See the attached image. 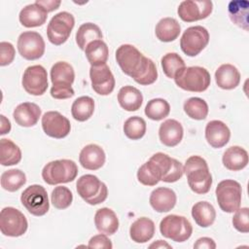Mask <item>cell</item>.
Listing matches in <instances>:
<instances>
[{"label": "cell", "mask_w": 249, "mask_h": 249, "mask_svg": "<svg viewBox=\"0 0 249 249\" xmlns=\"http://www.w3.org/2000/svg\"><path fill=\"white\" fill-rule=\"evenodd\" d=\"M155 234V224L147 218L141 217L135 220L129 228V236L136 243H145Z\"/></svg>", "instance_id": "obj_28"}, {"label": "cell", "mask_w": 249, "mask_h": 249, "mask_svg": "<svg viewBox=\"0 0 249 249\" xmlns=\"http://www.w3.org/2000/svg\"><path fill=\"white\" fill-rule=\"evenodd\" d=\"M215 81L217 86L223 89H233L240 83V73L232 64L225 63L216 70Z\"/></svg>", "instance_id": "obj_26"}, {"label": "cell", "mask_w": 249, "mask_h": 249, "mask_svg": "<svg viewBox=\"0 0 249 249\" xmlns=\"http://www.w3.org/2000/svg\"><path fill=\"white\" fill-rule=\"evenodd\" d=\"M138 181L145 186H155L161 181V172L159 165L153 160H149L143 163L137 171Z\"/></svg>", "instance_id": "obj_36"}, {"label": "cell", "mask_w": 249, "mask_h": 249, "mask_svg": "<svg viewBox=\"0 0 249 249\" xmlns=\"http://www.w3.org/2000/svg\"><path fill=\"white\" fill-rule=\"evenodd\" d=\"M26 217L15 207H4L0 213V231L6 236H21L27 231Z\"/></svg>", "instance_id": "obj_11"}, {"label": "cell", "mask_w": 249, "mask_h": 249, "mask_svg": "<svg viewBox=\"0 0 249 249\" xmlns=\"http://www.w3.org/2000/svg\"><path fill=\"white\" fill-rule=\"evenodd\" d=\"M184 130L182 124L173 119H168L160 124L159 128V137L160 142L167 147L178 145L183 138Z\"/></svg>", "instance_id": "obj_23"}, {"label": "cell", "mask_w": 249, "mask_h": 249, "mask_svg": "<svg viewBox=\"0 0 249 249\" xmlns=\"http://www.w3.org/2000/svg\"><path fill=\"white\" fill-rule=\"evenodd\" d=\"M192 216L199 227L207 228L215 222L216 211L210 202L198 201L192 207Z\"/></svg>", "instance_id": "obj_31"}, {"label": "cell", "mask_w": 249, "mask_h": 249, "mask_svg": "<svg viewBox=\"0 0 249 249\" xmlns=\"http://www.w3.org/2000/svg\"><path fill=\"white\" fill-rule=\"evenodd\" d=\"M94 224L100 233L114 234L119 229V219L116 213L108 207L98 209L94 215Z\"/></svg>", "instance_id": "obj_25"}, {"label": "cell", "mask_w": 249, "mask_h": 249, "mask_svg": "<svg viewBox=\"0 0 249 249\" xmlns=\"http://www.w3.org/2000/svg\"><path fill=\"white\" fill-rule=\"evenodd\" d=\"M248 153L240 146H231L228 148L222 158L224 166L231 171L243 169L248 164Z\"/></svg>", "instance_id": "obj_27"}, {"label": "cell", "mask_w": 249, "mask_h": 249, "mask_svg": "<svg viewBox=\"0 0 249 249\" xmlns=\"http://www.w3.org/2000/svg\"><path fill=\"white\" fill-rule=\"evenodd\" d=\"M232 217V225L234 229L240 232L247 233L249 231V209L248 207L238 208L234 211Z\"/></svg>", "instance_id": "obj_44"}, {"label": "cell", "mask_w": 249, "mask_h": 249, "mask_svg": "<svg viewBox=\"0 0 249 249\" xmlns=\"http://www.w3.org/2000/svg\"><path fill=\"white\" fill-rule=\"evenodd\" d=\"M175 84L182 89L193 92H202L211 83L209 72L201 66L185 67L174 78Z\"/></svg>", "instance_id": "obj_4"}, {"label": "cell", "mask_w": 249, "mask_h": 249, "mask_svg": "<svg viewBox=\"0 0 249 249\" xmlns=\"http://www.w3.org/2000/svg\"><path fill=\"white\" fill-rule=\"evenodd\" d=\"M94 112V100L90 96H80L71 106L72 117L78 122L88 121Z\"/></svg>", "instance_id": "obj_37"}, {"label": "cell", "mask_w": 249, "mask_h": 249, "mask_svg": "<svg viewBox=\"0 0 249 249\" xmlns=\"http://www.w3.org/2000/svg\"><path fill=\"white\" fill-rule=\"evenodd\" d=\"M51 200L56 209H66L72 203L73 195L67 187L57 186L52 192Z\"/></svg>", "instance_id": "obj_43"}, {"label": "cell", "mask_w": 249, "mask_h": 249, "mask_svg": "<svg viewBox=\"0 0 249 249\" xmlns=\"http://www.w3.org/2000/svg\"><path fill=\"white\" fill-rule=\"evenodd\" d=\"M171 248V246L163 240H158L157 242L150 245V248Z\"/></svg>", "instance_id": "obj_50"}, {"label": "cell", "mask_w": 249, "mask_h": 249, "mask_svg": "<svg viewBox=\"0 0 249 249\" xmlns=\"http://www.w3.org/2000/svg\"><path fill=\"white\" fill-rule=\"evenodd\" d=\"M16 51L10 42H1L0 43V65L6 66L13 62L15 58Z\"/></svg>", "instance_id": "obj_45"}, {"label": "cell", "mask_w": 249, "mask_h": 249, "mask_svg": "<svg viewBox=\"0 0 249 249\" xmlns=\"http://www.w3.org/2000/svg\"><path fill=\"white\" fill-rule=\"evenodd\" d=\"M42 127L48 136L56 139L66 137L71 130L69 120L57 111H48L43 115Z\"/></svg>", "instance_id": "obj_16"}, {"label": "cell", "mask_w": 249, "mask_h": 249, "mask_svg": "<svg viewBox=\"0 0 249 249\" xmlns=\"http://www.w3.org/2000/svg\"><path fill=\"white\" fill-rule=\"evenodd\" d=\"M35 2L42 6L48 13L58 9L61 4L60 0H36Z\"/></svg>", "instance_id": "obj_48"}, {"label": "cell", "mask_w": 249, "mask_h": 249, "mask_svg": "<svg viewBox=\"0 0 249 249\" xmlns=\"http://www.w3.org/2000/svg\"><path fill=\"white\" fill-rule=\"evenodd\" d=\"M213 3L209 0H185L178 6V16L183 21L193 22L204 19L210 16Z\"/></svg>", "instance_id": "obj_15"}, {"label": "cell", "mask_w": 249, "mask_h": 249, "mask_svg": "<svg viewBox=\"0 0 249 249\" xmlns=\"http://www.w3.org/2000/svg\"><path fill=\"white\" fill-rule=\"evenodd\" d=\"M76 189L78 195L90 205L99 204L105 201L108 196V189L105 183L92 174L81 176L76 183Z\"/></svg>", "instance_id": "obj_6"}, {"label": "cell", "mask_w": 249, "mask_h": 249, "mask_svg": "<svg viewBox=\"0 0 249 249\" xmlns=\"http://www.w3.org/2000/svg\"><path fill=\"white\" fill-rule=\"evenodd\" d=\"M118 101L125 111H137L143 103V95L138 89L132 86H124L118 92Z\"/></svg>", "instance_id": "obj_29"}, {"label": "cell", "mask_w": 249, "mask_h": 249, "mask_svg": "<svg viewBox=\"0 0 249 249\" xmlns=\"http://www.w3.org/2000/svg\"><path fill=\"white\" fill-rule=\"evenodd\" d=\"M13 117L18 125L30 127L38 123L41 117V109L33 102H23L15 108Z\"/></svg>", "instance_id": "obj_22"}, {"label": "cell", "mask_w": 249, "mask_h": 249, "mask_svg": "<svg viewBox=\"0 0 249 249\" xmlns=\"http://www.w3.org/2000/svg\"><path fill=\"white\" fill-rule=\"evenodd\" d=\"M150 159L159 165L161 172V181L174 183L182 178L184 166L176 159L170 158L168 155L161 152L154 154Z\"/></svg>", "instance_id": "obj_18"}, {"label": "cell", "mask_w": 249, "mask_h": 249, "mask_svg": "<svg viewBox=\"0 0 249 249\" xmlns=\"http://www.w3.org/2000/svg\"><path fill=\"white\" fill-rule=\"evenodd\" d=\"M160 63L163 73L170 79H174L186 67L185 61L177 53H167L161 57Z\"/></svg>", "instance_id": "obj_40"}, {"label": "cell", "mask_w": 249, "mask_h": 249, "mask_svg": "<svg viewBox=\"0 0 249 249\" xmlns=\"http://www.w3.org/2000/svg\"><path fill=\"white\" fill-rule=\"evenodd\" d=\"M209 43V33L201 25L188 27L180 40L182 52L188 56L197 55Z\"/></svg>", "instance_id": "obj_12"}, {"label": "cell", "mask_w": 249, "mask_h": 249, "mask_svg": "<svg viewBox=\"0 0 249 249\" xmlns=\"http://www.w3.org/2000/svg\"><path fill=\"white\" fill-rule=\"evenodd\" d=\"M184 111L193 120L201 121L208 115V105L205 100L199 97H191L184 102Z\"/></svg>", "instance_id": "obj_39"}, {"label": "cell", "mask_w": 249, "mask_h": 249, "mask_svg": "<svg viewBox=\"0 0 249 249\" xmlns=\"http://www.w3.org/2000/svg\"><path fill=\"white\" fill-rule=\"evenodd\" d=\"M89 248H102V249H111L113 247L111 240L107 237V234L100 233L93 235L89 241Z\"/></svg>", "instance_id": "obj_46"}, {"label": "cell", "mask_w": 249, "mask_h": 249, "mask_svg": "<svg viewBox=\"0 0 249 249\" xmlns=\"http://www.w3.org/2000/svg\"><path fill=\"white\" fill-rule=\"evenodd\" d=\"M75 25V18L72 14L68 12H59L54 15L47 27V36L49 41L60 46L67 41L71 31Z\"/></svg>", "instance_id": "obj_9"}, {"label": "cell", "mask_w": 249, "mask_h": 249, "mask_svg": "<svg viewBox=\"0 0 249 249\" xmlns=\"http://www.w3.org/2000/svg\"><path fill=\"white\" fill-rule=\"evenodd\" d=\"M24 90L31 95H42L48 89V73L42 65L28 66L21 81Z\"/></svg>", "instance_id": "obj_14"}, {"label": "cell", "mask_w": 249, "mask_h": 249, "mask_svg": "<svg viewBox=\"0 0 249 249\" xmlns=\"http://www.w3.org/2000/svg\"><path fill=\"white\" fill-rule=\"evenodd\" d=\"M102 32L98 25L92 22H86L80 25L76 32V43L78 47L85 51L87 46L94 41V40H101L102 39Z\"/></svg>", "instance_id": "obj_33"}, {"label": "cell", "mask_w": 249, "mask_h": 249, "mask_svg": "<svg viewBox=\"0 0 249 249\" xmlns=\"http://www.w3.org/2000/svg\"><path fill=\"white\" fill-rule=\"evenodd\" d=\"M78 175V166L72 160H56L47 163L42 170V178L49 185L72 182Z\"/></svg>", "instance_id": "obj_5"}, {"label": "cell", "mask_w": 249, "mask_h": 249, "mask_svg": "<svg viewBox=\"0 0 249 249\" xmlns=\"http://www.w3.org/2000/svg\"><path fill=\"white\" fill-rule=\"evenodd\" d=\"M160 231L162 236L175 242H184L191 237L193 227L186 217L171 214L160 221Z\"/></svg>", "instance_id": "obj_8"}, {"label": "cell", "mask_w": 249, "mask_h": 249, "mask_svg": "<svg viewBox=\"0 0 249 249\" xmlns=\"http://www.w3.org/2000/svg\"><path fill=\"white\" fill-rule=\"evenodd\" d=\"M21 160V151L12 140L2 138L0 140V163L3 166L18 164Z\"/></svg>", "instance_id": "obj_35"}, {"label": "cell", "mask_w": 249, "mask_h": 249, "mask_svg": "<svg viewBox=\"0 0 249 249\" xmlns=\"http://www.w3.org/2000/svg\"><path fill=\"white\" fill-rule=\"evenodd\" d=\"M85 54L91 66H100L106 64L109 55V49L102 39L94 40L87 46L85 49Z\"/></svg>", "instance_id": "obj_32"}, {"label": "cell", "mask_w": 249, "mask_h": 249, "mask_svg": "<svg viewBox=\"0 0 249 249\" xmlns=\"http://www.w3.org/2000/svg\"><path fill=\"white\" fill-rule=\"evenodd\" d=\"M0 119H1L0 134L3 135V134H6V133H9L10 130H11V123H10V121L4 115H1Z\"/></svg>", "instance_id": "obj_49"}, {"label": "cell", "mask_w": 249, "mask_h": 249, "mask_svg": "<svg viewBox=\"0 0 249 249\" xmlns=\"http://www.w3.org/2000/svg\"><path fill=\"white\" fill-rule=\"evenodd\" d=\"M146 122L138 116L129 117L124 124V132L125 136L131 140H138L146 133Z\"/></svg>", "instance_id": "obj_42"}, {"label": "cell", "mask_w": 249, "mask_h": 249, "mask_svg": "<svg viewBox=\"0 0 249 249\" xmlns=\"http://www.w3.org/2000/svg\"><path fill=\"white\" fill-rule=\"evenodd\" d=\"M21 204L34 216L45 215L50 208L47 191L41 185H31L27 187L20 196Z\"/></svg>", "instance_id": "obj_10"}, {"label": "cell", "mask_w": 249, "mask_h": 249, "mask_svg": "<svg viewBox=\"0 0 249 249\" xmlns=\"http://www.w3.org/2000/svg\"><path fill=\"white\" fill-rule=\"evenodd\" d=\"M230 137V128L222 121L213 120L207 123L205 126V139L211 147L218 149L226 146Z\"/></svg>", "instance_id": "obj_19"}, {"label": "cell", "mask_w": 249, "mask_h": 249, "mask_svg": "<svg viewBox=\"0 0 249 249\" xmlns=\"http://www.w3.org/2000/svg\"><path fill=\"white\" fill-rule=\"evenodd\" d=\"M89 78L92 89L100 95H108L115 89V78L107 64L90 66Z\"/></svg>", "instance_id": "obj_17"}, {"label": "cell", "mask_w": 249, "mask_h": 249, "mask_svg": "<svg viewBox=\"0 0 249 249\" xmlns=\"http://www.w3.org/2000/svg\"><path fill=\"white\" fill-rule=\"evenodd\" d=\"M75 79V72L72 65L66 61H57L51 68V95L55 99H67L75 92L72 84Z\"/></svg>", "instance_id": "obj_3"}, {"label": "cell", "mask_w": 249, "mask_h": 249, "mask_svg": "<svg viewBox=\"0 0 249 249\" xmlns=\"http://www.w3.org/2000/svg\"><path fill=\"white\" fill-rule=\"evenodd\" d=\"M170 112L169 103L163 98H154L148 101L145 107V115L153 121H160Z\"/></svg>", "instance_id": "obj_41"}, {"label": "cell", "mask_w": 249, "mask_h": 249, "mask_svg": "<svg viewBox=\"0 0 249 249\" xmlns=\"http://www.w3.org/2000/svg\"><path fill=\"white\" fill-rule=\"evenodd\" d=\"M218 204L224 212L232 213L240 207L242 189L241 185L231 179L221 181L215 190Z\"/></svg>", "instance_id": "obj_7"}, {"label": "cell", "mask_w": 249, "mask_h": 249, "mask_svg": "<svg viewBox=\"0 0 249 249\" xmlns=\"http://www.w3.org/2000/svg\"><path fill=\"white\" fill-rule=\"evenodd\" d=\"M17 47L24 59L35 60L43 56L46 46L41 34L36 31H25L18 36Z\"/></svg>", "instance_id": "obj_13"}, {"label": "cell", "mask_w": 249, "mask_h": 249, "mask_svg": "<svg viewBox=\"0 0 249 249\" xmlns=\"http://www.w3.org/2000/svg\"><path fill=\"white\" fill-rule=\"evenodd\" d=\"M184 173L187 175L190 189L198 195H204L210 191L212 175L206 160L199 156H191L184 165Z\"/></svg>", "instance_id": "obj_2"}, {"label": "cell", "mask_w": 249, "mask_h": 249, "mask_svg": "<svg viewBox=\"0 0 249 249\" xmlns=\"http://www.w3.org/2000/svg\"><path fill=\"white\" fill-rule=\"evenodd\" d=\"M1 187L8 192H16L26 183V176L20 169H10L1 175Z\"/></svg>", "instance_id": "obj_38"}, {"label": "cell", "mask_w": 249, "mask_h": 249, "mask_svg": "<svg viewBox=\"0 0 249 249\" xmlns=\"http://www.w3.org/2000/svg\"><path fill=\"white\" fill-rule=\"evenodd\" d=\"M116 60L122 71L139 85L148 86L158 79L155 62L132 45H121L116 51Z\"/></svg>", "instance_id": "obj_1"}, {"label": "cell", "mask_w": 249, "mask_h": 249, "mask_svg": "<svg viewBox=\"0 0 249 249\" xmlns=\"http://www.w3.org/2000/svg\"><path fill=\"white\" fill-rule=\"evenodd\" d=\"M149 201L155 211L159 213L168 212L175 206L177 196L173 190L165 187H160L151 193Z\"/></svg>", "instance_id": "obj_21"}, {"label": "cell", "mask_w": 249, "mask_h": 249, "mask_svg": "<svg viewBox=\"0 0 249 249\" xmlns=\"http://www.w3.org/2000/svg\"><path fill=\"white\" fill-rule=\"evenodd\" d=\"M248 8L249 3L246 0L231 1L228 8L231 20L246 31L248 30Z\"/></svg>", "instance_id": "obj_34"}, {"label": "cell", "mask_w": 249, "mask_h": 249, "mask_svg": "<svg viewBox=\"0 0 249 249\" xmlns=\"http://www.w3.org/2000/svg\"><path fill=\"white\" fill-rule=\"evenodd\" d=\"M47 18L48 12L36 2L23 7L18 16L20 23L27 28L43 25L46 22Z\"/></svg>", "instance_id": "obj_24"}, {"label": "cell", "mask_w": 249, "mask_h": 249, "mask_svg": "<svg viewBox=\"0 0 249 249\" xmlns=\"http://www.w3.org/2000/svg\"><path fill=\"white\" fill-rule=\"evenodd\" d=\"M194 248L196 249H215L216 243L210 237H200L194 244Z\"/></svg>", "instance_id": "obj_47"}, {"label": "cell", "mask_w": 249, "mask_h": 249, "mask_svg": "<svg viewBox=\"0 0 249 249\" xmlns=\"http://www.w3.org/2000/svg\"><path fill=\"white\" fill-rule=\"evenodd\" d=\"M106 156L104 150L97 144H89L85 146L79 155L81 165L89 170H97L105 163Z\"/></svg>", "instance_id": "obj_20"}, {"label": "cell", "mask_w": 249, "mask_h": 249, "mask_svg": "<svg viewBox=\"0 0 249 249\" xmlns=\"http://www.w3.org/2000/svg\"><path fill=\"white\" fill-rule=\"evenodd\" d=\"M181 32L179 22L173 18H163L156 25L155 33L160 42H172L178 38Z\"/></svg>", "instance_id": "obj_30"}]
</instances>
